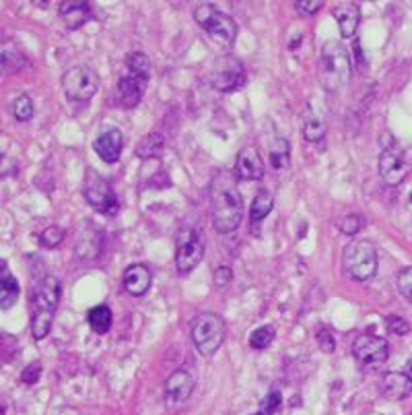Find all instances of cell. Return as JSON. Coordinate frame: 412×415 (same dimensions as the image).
<instances>
[{
  "instance_id": "obj_16",
  "label": "cell",
  "mask_w": 412,
  "mask_h": 415,
  "mask_svg": "<svg viewBox=\"0 0 412 415\" xmlns=\"http://www.w3.org/2000/svg\"><path fill=\"white\" fill-rule=\"evenodd\" d=\"M93 149L99 155V160H104L106 164H116L120 160V155H122V149H124V135H122V131L116 128V126L106 128L99 137L95 138Z\"/></svg>"
},
{
  "instance_id": "obj_37",
  "label": "cell",
  "mask_w": 412,
  "mask_h": 415,
  "mask_svg": "<svg viewBox=\"0 0 412 415\" xmlns=\"http://www.w3.org/2000/svg\"><path fill=\"white\" fill-rule=\"evenodd\" d=\"M318 341H320V349H322L324 354H332V351L336 349L334 337H332V332H330L328 329H322V331L318 332Z\"/></svg>"
},
{
  "instance_id": "obj_1",
  "label": "cell",
  "mask_w": 412,
  "mask_h": 415,
  "mask_svg": "<svg viewBox=\"0 0 412 415\" xmlns=\"http://www.w3.org/2000/svg\"><path fill=\"white\" fill-rule=\"evenodd\" d=\"M213 225L219 234H231L244 222V198L237 186V174L219 169L211 182Z\"/></svg>"
},
{
  "instance_id": "obj_31",
  "label": "cell",
  "mask_w": 412,
  "mask_h": 415,
  "mask_svg": "<svg viewBox=\"0 0 412 415\" xmlns=\"http://www.w3.org/2000/svg\"><path fill=\"white\" fill-rule=\"evenodd\" d=\"M11 62H15L17 71H21L25 66V56L21 54L19 50H13L11 46H4V50H2V68H4V73L11 68Z\"/></svg>"
},
{
  "instance_id": "obj_7",
  "label": "cell",
  "mask_w": 412,
  "mask_h": 415,
  "mask_svg": "<svg viewBox=\"0 0 412 415\" xmlns=\"http://www.w3.org/2000/svg\"><path fill=\"white\" fill-rule=\"evenodd\" d=\"M377 248L369 240H353L342 252V267L355 281H369L377 273Z\"/></svg>"
},
{
  "instance_id": "obj_40",
  "label": "cell",
  "mask_w": 412,
  "mask_h": 415,
  "mask_svg": "<svg viewBox=\"0 0 412 415\" xmlns=\"http://www.w3.org/2000/svg\"><path fill=\"white\" fill-rule=\"evenodd\" d=\"M251 415H264V414H251Z\"/></svg>"
},
{
  "instance_id": "obj_24",
  "label": "cell",
  "mask_w": 412,
  "mask_h": 415,
  "mask_svg": "<svg viewBox=\"0 0 412 415\" xmlns=\"http://www.w3.org/2000/svg\"><path fill=\"white\" fill-rule=\"evenodd\" d=\"M268 160H270V166L275 167L276 172H282V169L289 167V164H291V147H289L287 138H275L270 143Z\"/></svg>"
},
{
  "instance_id": "obj_5",
  "label": "cell",
  "mask_w": 412,
  "mask_h": 415,
  "mask_svg": "<svg viewBox=\"0 0 412 415\" xmlns=\"http://www.w3.org/2000/svg\"><path fill=\"white\" fill-rule=\"evenodd\" d=\"M194 21L215 44L223 48L231 46L237 37V23L231 15L223 13L211 2H202L194 8Z\"/></svg>"
},
{
  "instance_id": "obj_29",
  "label": "cell",
  "mask_w": 412,
  "mask_h": 415,
  "mask_svg": "<svg viewBox=\"0 0 412 415\" xmlns=\"http://www.w3.org/2000/svg\"><path fill=\"white\" fill-rule=\"evenodd\" d=\"M64 236H66V231H64L60 225H50V227H46V229L39 234V242H42V246H46V248H58V246L64 242Z\"/></svg>"
},
{
  "instance_id": "obj_32",
  "label": "cell",
  "mask_w": 412,
  "mask_h": 415,
  "mask_svg": "<svg viewBox=\"0 0 412 415\" xmlns=\"http://www.w3.org/2000/svg\"><path fill=\"white\" fill-rule=\"evenodd\" d=\"M396 283H398V289H400V294L412 302V267H406V269H402L398 277H396Z\"/></svg>"
},
{
  "instance_id": "obj_25",
  "label": "cell",
  "mask_w": 412,
  "mask_h": 415,
  "mask_svg": "<svg viewBox=\"0 0 412 415\" xmlns=\"http://www.w3.org/2000/svg\"><path fill=\"white\" fill-rule=\"evenodd\" d=\"M87 320H89L93 331L99 332V335H106L111 329V323H113V314H111L110 306L99 304L95 306V308H91L89 314H87Z\"/></svg>"
},
{
  "instance_id": "obj_13",
  "label": "cell",
  "mask_w": 412,
  "mask_h": 415,
  "mask_svg": "<svg viewBox=\"0 0 412 415\" xmlns=\"http://www.w3.org/2000/svg\"><path fill=\"white\" fill-rule=\"evenodd\" d=\"M353 356L365 366H380L387 360L389 347L387 341L377 335H361L353 343Z\"/></svg>"
},
{
  "instance_id": "obj_27",
  "label": "cell",
  "mask_w": 412,
  "mask_h": 415,
  "mask_svg": "<svg viewBox=\"0 0 412 415\" xmlns=\"http://www.w3.org/2000/svg\"><path fill=\"white\" fill-rule=\"evenodd\" d=\"M275 327L273 325H264L258 327L256 331L249 335V347L251 349H266L273 341H275Z\"/></svg>"
},
{
  "instance_id": "obj_2",
  "label": "cell",
  "mask_w": 412,
  "mask_h": 415,
  "mask_svg": "<svg viewBox=\"0 0 412 415\" xmlns=\"http://www.w3.org/2000/svg\"><path fill=\"white\" fill-rule=\"evenodd\" d=\"M60 302V281L54 275H46L31 291V335L35 341H44L54 323Z\"/></svg>"
},
{
  "instance_id": "obj_33",
  "label": "cell",
  "mask_w": 412,
  "mask_h": 415,
  "mask_svg": "<svg viewBox=\"0 0 412 415\" xmlns=\"http://www.w3.org/2000/svg\"><path fill=\"white\" fill-rule=\"evenodd\" d=\"M365 219L361 215H347L342 222H340V231L342 234H349V236H355L358 229L363 227Z\"/></svg>"
},
{
  "instance_id": "obj_20",
  "label": "cell",
  "mask_w": 412,
  "mask_h": 415,
  "mask_svg": "<svg viewBox=\"0 0 412 415\" xmlns=\"http://www.w3.org/2000/svg\"><path fill=\"white\" fill-rule=\"evenodd\" d=\"M326 118L324 114L318 110L313 104L307 106V110L303 114V137L309 143H320L326 138Z\"/></svg>"
},
{
  "instance_id": "obj_19",
  "label": "cell",
  "mask_w": 412,
  "mask_h": 415,
  "mask_svg": "<svg viewBox=\"0 0 412 415\" xmlns=\"http://www.w3.org/2000/svg\"><path fill=\"white\" fill-rule=\"evenodd\" d=\"M334 19H336L338 29H340V35L344 40L353 37L357 33L358 23H361L358 4H355V2H342L338 6H334Z\"/></svg>"
},
{
  "instance_id": "obj_38",
  "label": "cell",
  "mask_w": 412,
  "mask_h": 415,
  "mask_svg": "<svg viewBox=\"0 0 412 415\" xmlns=\"http://www.w3.org/2000/svg\"><path fill=\"white\" fill-rule=\"evenodd\" d=\"M231 277H233V273H231V269H229V267H219V269L215 271V285L225 287V285L231 281Z\"/></svg>"
},
{
  "instance_id": "obj_10",
  "label": "cell",
  "mask_w": 412,
  "mask_h": 415,
  "mask_svg": "<svg viewBox=\"0 0 412 415\" xmlns=\"http://www.w3.org/2000/svg\"><path fill=\"white\" fill-rule=\"evenodd\" d=\"M82 194L87 198V203L91 207H95L99 213L108 215V217H113L118 215L120 211V200L118 196L113 193L111 184L101 178L99 174H95L93 169H89L87 178H85V186H82Z\"/></svg>"
},
{
  "instance_id": "obj_36",
  "label": "cell",
  "mask_w": 412,
  "mask_h": 415,
  "mask_svg": "<svg viewBox=\"0 0 412 415\" xmlns=\"http://www.w3.org/2000/svg\"><path fill=\"white\" fill-rule=\"evenodd\" d=\"M322 6H324L322 0H299V2H295V8L301 15H316Z\"/></svg>"
},
{
  "instance_id": "obj_17",
  "label": "cell",
  "mask_w": 412,
  "mask_h": 415,
  "mask_svg": "<svg viewBox=\"0 0 412 415\" xmlns=\"http://www.w3.org/2000/svg\"><path fill=\"white\" fill-rule=\"evenodd\" d=\"M122 281H124V289H126L130 296L140 298V296H144V294L151 289L153 275H151V271H149L146 265L137 263V265H130V267L124 271Z\"/></svg>"
},
{
  "instance_id": "obj_35",
  "label": "cell",
  "mask_w": 412,
  "mask_h": 415,
  "mask_svg": "<svg viewBox=\"0 0 412 415\" xmlns=\"http://www.w3.org/2000/svg\"><path fill=\"white\" fill-rule=\"evenodd\" d=\"M387 331L392 332V335H406V332L411 331V327H408V323L404 320V318H400V316H387Z\"/></svg>"
},
{
  "instance_id": "obj_9",
  "label": "cell",
  "mask_w": 412,
  "mask_h": 415,
  "mask_svg": "<svg viewBox=\"0 0 412 415\" xmlns=\"http://www.w3.org/2000/svg\"><path fill=\"white\" fill-rule=\"evenodd\" d=\"M204 256V238L200 227H184L175 244V269L180 275H188Z\"/></svg>"
},
{
  "instance_id": "obj_26",
  "label": "cell",
  "mask_w": 412,
  "mask_h": 415,
  "mask_svg": "<svg viewBox=\"0 0 412 415\" xmlns=\"http://www.w3.org/2000/svg\"><path fill=\"white\" fill-rule=\"evenodd\" d=\"M163 147H165V138L161 137V135H157V133H153V135H149V137L140 138V143H138V147H137V153H138V157L151 160V157L159 155V153L163 151Z\"/></svg>"
},
{
  "instance_id": "obj_11",
  "label": "cell",
  "mask_w": 412,
  "mask_h": 415,
  "mask_svg": "<svg viewBox=\"0 0 412 415\" xmlns=\"http://www.w3.org/2000/svg\"><path fill=\"white\" fill-rule=\"evenodd\" d=\"M412 166L411 153L398 143H385L380 153V176L387 186H398Z\"/></svg>"
},
{
  "instance_id": "obj_14",
  "label": "cell",
  "mask_w": 412,
  "mask_h": 415,
  "mask_svg": "<svg viewBox=\"0 0 412 415\" xmlns=\"http://www.w3.org/2000/svg\"><path fill=\"white\" fill-rule=\"evenodd\" d=\"M194 387H196V378H194L190 370H186V368L175 370L165 380V401H167V405L177 407V405L186 403L192 395Z\"/></svg>"
},
{
  "instance_id": "obj_15",
  "label": "cell",
  "mask_w": 412,
  "mask_h": 415,
  "mask_svg": "<svg viewBox=\"0 0 412 415\" xmlns=\"http://www.w3.org/2000/svg\"><path fill=\"white\" fill-rule=\"evenodd\" d=\"M264 172H266V167H264L260 151L254 145L242 147V151L237 153V162H235V174H237V178L251 182V180L264 178Z\"/></svg>"
},
{
  "instance_id": "obj_21",
  "label": "cell",
  "mask_w": 412,
  "mask_h": 415,
  "mask_svg": "<svg viewBox=\"0 0 412 415\" xmlns=\"http://www.w3.org/2000/svg\"><path fill=\"white\" fill-rule=\"evenodd\" d=\"M19 294H21L19 281L11 275L6 263L2 260V275H0V308H2V310H11L13 306L17 304Z\"/></svg>"
},
{
  "instance_id": "obj_8",
  "label": "cell",
  "mask_w": 412,
  "mask_h": 415,
  "mask_svg": "<svg viewBox=\"0 0 412 415\" xmlns=\"http://www.w3.org/2000/svg\"><path fill=\"white\" fill-rule=\"evenodd\" d=\"M62 89L70 102H89L99 89V75L89 64H77L64 73Z\"/></svg>"
},
{
  "instance_id": "obj_39",
  "label": "cell",
  "mask_w": 412,
  "mask_h": 415,
  "mask_svg": "<svg viewBox=\"0 0 412 415\" xmlns=\"http://www.w3.org/2000/svg\"><path fill=\"white\" fill-rule=\"evenodd\" d=\"M404 374H408V376L412 378V356L408 358V361L404 363Z\"/></svg>"
},
{
  "instance_id": "obj_12",
  "label": "cell",
  "mask_w": 412,
  "mask_h": 415,
  "mask_svg": "<svg viewBox=\"0 0 412 415\" xmlns=\"http://www.w3.org/2000/svg\"><path fill=\"white\" fill-rule=\"evenodd\" d=\"M246 83V68L235 56H220L213 68V87L220 93H233Z\"/></svg>"
},
{
  "instance_id": "obj_28",
  "label": "cell",
  "mask_w": 412,
  "mask_h": 415,
  "mask_svg": "<svg viewBox=\"0 0 412 415\" xmlns=\"http://www.w3.org/2000/svg\"><path fill=\"white\" fill-rule=\"evenodd\" d=\"M33 114H35V104H33V100L29 97L27 93L19 95V97L13 102V116H15L19 122H27V120L33 118Z\"/></svg>"
},
{
  "instance_id": "obj_23",
  "label": "cell",
  "mask_w": 412,
  "mask_h": 415,
  "mask_svg": "<svg viewBox=\"0 0 412 415\" xmlns=\"http://www.w3.org/2000/svg\"><path fill=\"white\" fill-rule=\"evenodd\" d=\"M273 205H275V196L270 191H266V188L258 191V194L254 196V200L249 205V219L254 223L264 222L270 215Z\"/></svg>"
},
{
  "instance_id": "obj_18",
  "label": "cell",
  "mask_w": 412,
  "mask_h": 415,
  "mask_svg": "<svg viewBox=\"0 0 412 415\" xmlns=\"http://www.w3.org/2000/svg\"><path fill=\"white\" fill-rule=\"evenodd\" d=\"M382 392L392 401H404L411 397L412 378L404 372H385L382 378Z\"/></svg>"
},
{
  "instance_id": "obj_30",
  "label": "cell",
  "mask_w": 412,
  "mask_h": 415,
  "mask_svg": "<svg viewBox=\"0 0 412 415\" xmlns=\"http://www.w3.org/2000/svg\"><path fill=\"white\" fill-rule=\"evenodd\" d=\"M280 405H282V395H280L278 390H270V392L260 401V414L275 415Z\"/></svg>"
},
{
  "instance_id": "obj_22",
  "label": "cell",
  "mask_w": 412,
  "mask_h": 415,
  "mask_svg": "<svg viewBox=\"0 0 412 415\" xmlns=\"http://www.w3.org/2000/svg\"><path fill=\"white\" fill-rule=\"evenodd\" d=\"M60 17L66 19L68 29L81 28L82 23L91 17V6H89V2H62Z\"/></svg>"
},
{
  "instance_id": "obj_3",
  "label": "cell",
  "mask_w": 412,
  "mask_h": 415,
  "mask_svg": "<svg viewBox=\"0 0 412 415\" xmlns=\"http://www.w3.org/2000/svg\"><path fill=\"white\" fill-rule=\"evenodd\" d=\"M151 58L144 52H132L126 56V71L118 81V102L122 108L130 110L140 104L144 89L151 81Z\"/></svg>"
},
{
  "instance_id": "obj_4",
  "label": "cell",
  "mask_w": 412,
  "mask_h": 415,
  "mask_svg": "<svg viewBox=\"0 0 412 415\" xmlns=\"http://www.w3.org/2000/svg\"><path fill=\"white\" fill-rule=\"evenodd\" d=\"M351 54L347 50V46L338 40H330L322 48V56H320V83L322 87L336 93L347 83L351 81Z\"/></svg>"
},
{
  "instance_id": "obj_34",
  "label": "cell",
  "mask_w": 412,
  "mask_h": 415,
  "mask_svg": "<svg viewBox=\"0 0 412 415\" xmlns=\"http://www.w3.org/2000/svg\"><path fill=\"white\" fill-rule=\"evenodd\" d=\"M39 376H42V363H39V361L29 363L27 368L21 372V380H23L25 385H35V383L39 380Z\"/></svg>"
},
{
  "instance_id": "obj_6",
  "label": "cell",
  "mask_w": 412,
  "mask_h": 415,
  "mask_svg": "<svg viewBox=\"0 0 412 415\" xmlns=\"http://www.w3.org/2000/svg\"><path fill=\"white\" fill-rule=\"evenodd\" d=\"M227 335L225 320L215 312H202L192 320L194 347L202 358H213L220 349Z\"/></svg>"
}]
</instances>
